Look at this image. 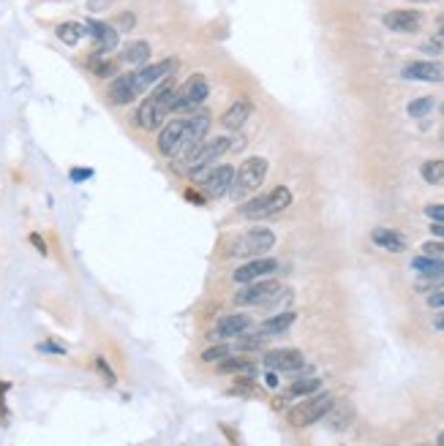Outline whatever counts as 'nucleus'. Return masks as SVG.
<instances>
[{"label":"nucleus","mask_w":444,"mask_h":446,"mask_svg":"<svg viewBox=\"0 0 444 446\" xmlns=\"http://www.w3.org/2000/svg\"><path fill=\"white\" fill-rule=\"evenodd\" d=\"M420 175L426 180L428 185H442L444 182V161L442 158H433V161H426L420 166Z\"/></svg>","instance_id":"bb28decb"},{"label":"nucleus","mask_w":444,"mask_h":446,"mask_svg":"<svg viewBox=\"0 0 444 446\" xmlns=\"http://www.w3.org/2000/svg\"><path fill=\"white\" fill-rule=\"evenodd\" d=\"M423 250H426V256H433V259H442V262H444V242L431 240V242H426V245H423Z\"/></svg>","instance_id":"72a5a7b5"},{"label":"nucleus","mask_w":444,"mask_h":446,"mask_svg":"<svg viewBox=\"0 0 444 446\" xmlns=\"http://www.w3.org/2000/svg\"><path fill=\"white\" fill-rule=\"evenodd\" d=\"M267 169L270 163L262 155H254V158H246L234 169V180H232V188H229V196L232 201H246V199L265 182L267 177Z\"/></svg>","instance_id":"f03ea898"},{"label":"nucleus","mask_w":444,"mask_h":446,"mask_svg":"<svg viewBox=\"0 0 444 446\" xmlns=\"http://www.w3.org/2000/svg\"><path fill=\"white\" fill-rule=\"evenodd\" d=\"M336 406V397L330 392H314L308 394L302 403H297L295 409L289 411V425L292 428H308V425H314V422H319L324 419L330 411Z\"/></svg>","instance_id":"20e7f679"},{"label":"nucleus","mask_w":444,"mask_h":446,"mask_svg":"<svg viewBox=\"0 0 444 446\" xmlns=\"http://www.w3.org/2000/svg\"><path fill=\"white\" fill-rule=\"evenodd\" d=\"M232 180H234V169L229 163H218L205 172H199V185L205 191V199H221L229 194Z\"/></svg>","instance_id":"6e6552de"},{"label":"nucleus","mask_w":444,"mask_h":446,"mask_svg":"<svg viewBox=\"0 0 444 446\" xmlns=\"http://www.w3.org/2000/svg\"><path fill=\"white\" fill-rule=\"evenodd\" d=\"M426 215L433 223H444V204H426Z\"/></svg>","instance_id":"f704fd0d"},{"label":"nucleus","mask_w":444,"mask_h":446,"mask_svg":"<svg viewBox=\"0 0 444 446\" xmlns=\"http://www.w3.org/2000/svg\"><path fill=\"white\" fill-rule=\"evenodd\" d=\"M109 101H115V104H131L137 95H140V90H137V85H134V76H131V71L128 74H120V76H115L112 79V85H109Z\"/></svg>","instance_id":"a211bd4d"},{"label":"nucleus","mask_w":444,"mask_h":446,"mask_svg":"<svg viewBox=\"0 0 444 446\" xmlns=\"http://www.w3.org/2000/svg\"><path fill=\"white\" fill-rule=\"evenodd\" d=\"M251 329V319L246 313H229L221 322L215 324V338L229 340V338H243Z\"/></svg>","instance_id":"f3484780"},{"label":"nucleus","mask_w":444,"mask_h":446,"mask_svg":"<svg viewBox=\"0 0 444 446\" xmlns=\"http://www.w3.org/2000/svg\"><path fill=\"white\" fill-rule=\"evenodd\" d=\"M295 322H297V313H295V310H284V313H275V316L265 319L259 332L267 335V338H270V335H284Z\"/></svg>","instance_id":"4be33fe9"},{"label":"nucleus","mask_w":444,"mask_h":446,"mask_svg":"<svg viewBox=\"0 0 444 446\" xmlns=\"http://www.w3.org/2000/svg\"><path fill=\"white\" fill-rule=\"evenodd\" d=\"M88 69L96 74L98 79H109V76L118 74V60H107L104 54H93L88 60Z\"/></svg>","instance_id":"393cba45"},{"label":"nucleus","mask_w":444,"mask_h":446,"mask_svg":"<svg viewBox=\"0 0 444 446\" xmlns=\"http://www.w3.org/2000/svg\"><path fill=\"white\" fill-rule=\"evenodd\" d=\"M436 444L444 446V430H442V433H439V438H436Z\"/></svg>","instance_id":"a18cd8bd"},{"label":"nucleus","mask_w":444,"mask_h":446,"mask_svg":"<svg viewBox=\"0 0 444 446\" xmlns=\"http://www.w3.org/2000/svg\"><path fill=\"white\" fill-rule=\"evenodd\" d=\"M278 269V262L275 259H249L243 267H237L232 272V278H234V283H251V281H262L267 275H273Z\"/></svg>","instance_id":"9b49d317"},{"label":"nucleus","mask_w":444,"mask_h":446,"mask_svg":"<svg viewBox=\"0 0 444 446\" xmlns=\"http://www.w3.org/2000/svg\"><path fill=\"white\" fill-rule=\"evenodd\" d=\"M371 240H373V245L390 250V253H404V250H406V240L398 232H392V229H382V226H379V229L371 232Z\"/></svg>","instance_id":"412c9836"},{"label":"nucleus","mask_w":444,"mask_h":446,"mask_svg":"<svg viewBox=\"0 0 444 446\" xmlns=\"http://www.w3.org/2000/svg\"><path fill=\"white\" fill-rule=\"evenodd\" d=\"M281 294V286L275 283V281H251L246 283V288H240L237 294H234V303L237 305H265L270 303L273 297H278Z\"/></svg>","instance_id":"9d476101"},{"label":"nucleus","mask_w":444,"mask_h":446,"mask_svg":"<svg viewBox=\"0 0 444 446\" xmlns=\"http://www.w3.org/2000/svg\"><path fill=\"white\" fill-rule=\"evenodd\" d=\"M38 351H50V354H57V357H63V354H66V348H63V346H55V343H41V346H38Z\"/></svg>","instance_id":"4c0bfd02"},{"label":"nucleus","mask_w":444,"mask_h":446,"mask_svg":"<svg viewBox=\"0 0 444 446\" xmlns=\"http://www.w3.org/2000/svg\"><path fill=\"white\" fill-rule=\"evenodd\" d=\"M210 95V82L202 76V74H194L188 76L180 88H175V104H172V115H191L196 109L205 104V98Z\"/></svg>","instance_id":"423d86ee"},{"label":"nucleus","mask_w":444,"mask_h":446,"mask_svg":"<svg viewBox=\"0 0 444 446\" xmlns=\"http://www.w3.org/2000/svg\"><path fill=\"white\" fill-rule=\"evenodd\" d=\"M55 33H57V38H60L66 47H76V44L82 41V36L88 33V28H85L82 22H60V25L55 28Z\"/></svg>","instance_id":"5701e85b"},{"label":"nucleus","mask_w":444,"mask_h":446,"mask_svg":"<svg viewBox=\"0 0 444 446\" xmlns=\"http://www.w3.org/2000/svg\"><path fill=\"white\" fill-rule=\"evenodd\" d=\"M265 365L270 370L292 373V370H300L302 365H305V357H302L297 348H275V351H267L265 354Z\"/></svg>","instance_id":"4468645a"},{"label":"nucleus","mask_w":444,"mask_h":446,"mask_svg":"<svg viewBox=\"0 0 444 446\" xmlns=\"http://www.w3.org/2000/svg\"><path fill=\"white\" fill-rule=\"evenodd\" d=\"M112 28H115L118 33H120V30H123V33H131V30L137 28V17H134L131 11H120V14L115 17V22H112Z\"/></svg>","instance_id":"2f4dec72"},{"label":"nucleus","mask_w":444,"mask_h":446,"mask_svg":"<svg viewBox=\"0 0 444 446\" xmlns=\"http://www.w3.org/2000/svg\"><path fill=\"white\" fill-rule=\"evenodd\" d=\"M210 112H205V109H196L191 112V117L186 120V131H183V139H180L178 150H175V166L186 161L191 153H194L199 144L207 139V134H210Z\"/></svg>","instance_id":"39448f33"},{"label":"nucleus","mask_w":444,"mask_h":446,"mask_svg":"<svg viewBox=\"0 0 444 446\" xmlns=\"http://www.w3.org/2000/svg\"><path fill=\"white\" fill-rule=\"evenodd\" d=\"M442 286H444V269H436V272H426L417 281V291H431V288H442Z\"/></svg>","instance_id":"c85d7f7f"},{"label":"nucleus","mask_w":444,"mask_h":446,"mask_svg":"<svg viewBox=\"0 0 444 446\" xmlns=\"http://www.w3.org/2000/svg\"><path fill=\"white\" fill-rule=\"evenodd\" d=\"M433 104H436V101H433L431 95H426V98H414V101L406 107V112L411 115V117H426L428 112L433 109Z\"/></svg>","instance_id":"7c9ffc66"},{"label":"nucleus","mask_w":444,"mask_h":446,"mask_svg":"<svg viewBox=\"0 0 444 446\" xmlns=\"http://www.w3.org/2000/svg\"><path fill=\"white\" fill-rule=\"evenodd\" d=\"M8 389V384H0V392H6Z\"/></svg>","instance_id":"49530a36"},{"label":"nucleus","mask_w":444,"mask_h":446,"mask_svg":"<svg viewBox=\"0 0 444 446\" xmlns=\"http://www.w3.org/2000/svg\"><path fill=\"white\" fill-rule=\"evenodd\" d=\"M442 139H444V134H442Z\"/></svg>","instance_id":"09e8293b"},{"label":"nucleus","mask_w":444,"mask_h":446,"mask_svg":"<svg viewBox=\"0 0 444 446\" xmlns=\"http://www.w3.org/2000/svg\"><path fill=\"white\" fill-rule=\"evenodd\" d=\"M178 57H166V60H161V63H144V66H140L137 71H131V76H134V85H137V90H140V95H142L144 90H150L159 79H166V76H172V74L178 71Z\"/></svg>","instance_id":"1a4fd4ad"},{"label":"nucleus","mask_w":444,"mask_h":446,"mask_svg":"<svg viewBox=\"0 0 444 446\" xmlns=\"http://www.w3.org/2000/svg\"><path fill=\"white\" fill-rule=\"evenodd\" d=\"M414 3H431V0H414Z\"/></svg>","instance_id":"de8ad7c7"},{"label":"nucleus","mask_w":444,"mask_h":446,"mask_svg":"<svg viewBox=\"0 0 444 446\" xmlns=\"http://www.w3.org/2000/svg\"><path fill=\"white\" fill-rule=\"evenodd\" d=\"M112 6V0H88V11L90 14H98V11H107Z\"/></svg>","instance_id":"c9c22d12"},{"label":"nucleus","mask_w":444,"mask_h":446,"mask_svg":"<svg viewBox=\"0 0 444 446\" xmlns=\"http://www.w3.org/2000/svg\"><path fill=\"white\" fill-rule=\"evenodd\" d=\"M411 267L417 269L420 275H426V272H436V269H444V262L442 259H433V256H417L414 262H411Z\"/></svg>","instance_id":"cd10ccee"},{"label":"nucleus","mask_w":444,"mask_h":446,"mask_svg":"<svg viewBox=\"0 0 444 446\" xmlns=\"http://www.w3.org/2000/svg\"><path fill=\"white\" fill-rule=\"evenodd\" d=\"M183 131H186V120H166V123L159 128V144L161 155H166V158H172L175 155V150H178L180 139H183Z\"/></svg>","instance_id":"2eb2a0df"},{"label":"nucleus","mask_w":444,"mask_h":446,"mask_svg":"<svg viewBox=\"0 0 444 446\" xmlns=\"http://www.w3.org/2000/svg\"><path fill=\"white\" fill-rule=\"evenodd\" d=\"M420 446H426V444H420Z\"/></svg>","instance_id":"8fccbe9b"},{"label":"nucleus","mask_w":444,"mask_h":446,"mask_svg":"<svg viewBox=\"0 0 444 446\" xmlns=\"http://www.w3.org/2000/svg\"><path fill=\"white\" fill-rule=\"evenodd\" d=\"M96 368H98V373L104 375V381H107V384H115V381H118V378H115V370L109 368V365H107V359H104V357H98V359H96Z\"/></svg>","instance_id":"473e14b6"},{"label":"nucleus","mask_w":444,"mask_h":446,"mask_svg":"<svg viewBox=\"0 0 444 446\" xmlns=\"http://www.w3.org/2000/svg\"><path fill=\"white\" fill-rule=\"evenodd\" d=\"M218 373L224 375H256V362L249 357H224L218 362Z\"/></svg>","instance_id":"aec40b11"},{"label":"nucleus","mask_w":444,"mask_h":446,"mask_svg":"<svg viewBox=\"0 0 444 446\" xmlns=\"http://www.w3.org/2000/svg\"><path fill=\"white\" fill-rule=\"evenodd\" d=\"M30 242H33V245H36V250L38 253H41V256H47V245H44V237H41V234H30Z\"/></svg>","instance_id":"58836bf2"},{"label":"nucleus","mask_w":444,"mask_h":446,"mask_svg":"<svg viewBox=\"0 0 444 446\" xmlns=\"http://www.w3.org/2000/svg\"><path fill=\"white\" fill-rule=\"evenodd\" d=\"M289 204H292V191L286 185H275L273 191H267L262 196H254L251 201H243L240 215L246 221H265V218L284 213Z\"/></svg>","instance_id":"7ed1b4c3"},{"label":"nucleus","mask_w":444,"mask_h":446,"mask_svg":"<svg viewBox=\"0 0 444 446\" xmlns=\"http://www.w3.org/2000/svg\"><path fill=\"white\" fill-rule=\"evenodd\" d=\"M172 104H175V85L172 79H161V85L147 98H144L140 109H137V125L144 131H159L166 123V115H172Z\"/></svg>","instance_id":"f257e3e1"},{"label":"nucleus","mask_w":444,"mask_h":446,"mask_svg":"<svg viewBox=\"0 0 444 446\" xmlns=\"http://www.w3.org/2000/svg\"><path fill=\"white\" fill-rule=\"evenodd\" d=\"M436 329H442V332H444V316H439V319H436Z\"/></svg>","instance_id":"c03bdc74"},{"label":"nucleus","mask_w":444,"mask_h":446,"mask_svg":"<svg viewBox=\"0 0 444 446\" xmlns=\"http://www.w3.org/2000/svg\"><path fill=\"white\" fill-rule=\"evenodd\" d=\"M147 57H150V44L147 41H134L120 52V60L128 63V66H144Z\"/></svg>","instance_id":"b1692460"},{"label":"nucleus","mask_w":444,"mask_h":446,"mask_svg":"<svg viewBox=\"0 0 444 446\" xmlns=\"http://www.w3.org/2000/svg\"><path fill=\"white\" fill-rule=\"evenodd\" d=\"M273 248H275V234L265 226H254V229H249L234 240V248L229 253L232 256H243V259H262Z\"/></svg>","instance_id":"0eeeda50"},{"label":"nucleus","mask_w":444,"mask_h":446,"mask_svg":"<svg viewBox=\"0 0 444 446\" xmlns=\"http://www.w3.org/2000/svg\"><path fill=\"white\" fill-rule=\"evenodd\" d=\"M85 177H93V169H72V180L82 182Z\"/></svg>","instance_id":"ea45409f"},{"label":"nucleus","mask_w":444,"mask_h":446,"mask_svg":"<svg viewBox=\"0 0 444 446\" xmlns=\"http://www.w3.org/2000/svg\"><path fill=\"white\" fill-rule=\"evenodd\" d=\"M404 79H414V82H442L444 69L439 63H431V60H414L404 66Z\"/></svg>","instance_id":"dca6fc26"},{"label":"nucleus","mask_w":444,"mask_h":446,"mask_svg":"<svg viewBox=\"0 0 444 446\" xmlns=\"http://www.w3.org/2000/svg\"><path fill=\"white\" fill-rule=\"evenodd\" d=\"M321 381L319 378H300L292 387H286V397H308V394L319 392Z\"/></svg>","instance_id":"a878e982"},{"label":"nucleus","mask_w":444,"mask_h":446,"mask_svg":"<svg viewBox=\"0 0 444 446\" xmlns=\"http://www.w3.org/2000/svg\"><path fill=\"white\" fill-rule=\"evenodd\" d=\"M85 28H88V33L96 38V54H109L112 49H118V30L107 25V22H98V19H90L85 22Z\"/></svg>","instance_id":"ddd939ff"},{"label":"nucleus","mask_w":444,"mask_h":446,"mask_svg":"<svg viewBox=\"0 0 444 446\" xmlns=\"http://www.w3.org/2000/svg\"><path fill=\"white\" fill-rule=\"evenodd\" d=\"M224 357H229V346H227V343H218V346L205 348L199 359H202V362H207V365H210V362H213V365H218V362H221Z\"/></svg>","instance_id":"c756f323"},{"label":"nucleus","mask_w":444,"mask_h":446,"mask_svg":"<svg viewBox=\"0 0 444 446\" xmlns=\"http://www.w3.org/2000/svg\"><path fill=\"white\" fill-rule=\"evenodd\" d=\"M431 232L444 240V223H431Z\"/></svg>","instance_id":"79ce46f5"},{"label":"nucleus","mask_w":444,"mask_h":446,"mask_svg":"<svg viewBox=\"0 0 444 446\" xmlns=\"http://www.w3.org/2000/svg\"><path fill=\"white\" fill-rule=\"evenodd\" d=\"M423 49H426V52H431V54H439V52H442L439 41H426V44H423Z\"/></svg>","instance_id":"a19ab883"},{"label":"nucleus","mask_w":444,"mask_h":446,"mask_svg":"<svg viewBox=\"0 0 444 446\" xmlns=\"http://www.w3.org/2000/svg\"><path fill=\"white\" fill-rule=\"evenodd\" d=\"M428 307H433V310H444V288L428 297Z\"/></svg>","instance_id":"e433bc0d"},{"label":"nucleus","mask_w":444,"mask_h":446,"mask_svg":"<svg viewBox=\"0 0 444 446\" xmlns=\"http://www.w3.org/2000/svg\"><path fill=\"white\" fill-rule=\"evenodd\" d=\"M254 115V104L251 101H234L224 115H221V125L227 131H240L243 125L249 123V117Z\"/></svg>","instance_id":"6ab92c4d"},{"label":"nucleus","mask_w":444,"mask_h":446,"mask_svg":"<svg viewBox=\"0 0 444 446\" xmlns=\"http://www.w3.org/2000/svg\"><path fill=\"white\" fill-rule=\"evenodd\" d=\"M267 387H278V375H275V370L267 373Z\"/></svg>","instance_id":"37998d69"},{"label":"nucleus","mask_w":444,"mask_h":446,"mask_svg":"<svg viewBox=\"0 0 444 446\" xmlns=\"http://www.w3.org/2000/svg\"><path fill=\"white\" fill-rule=\"evenodd\" d=\"M382 22H385V28H390L395 33H414L423 25V14L414 8H395V11H387Z\"/></svg>","instance_id":"f8f14e48"}]
</instances>
